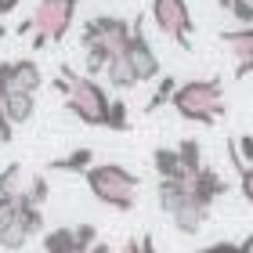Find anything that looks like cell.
Segmentation results:
<instances>
[{
	"instance_id": "836d02e7",
	"label": "cell",
	"mask_w": 253,
	"mask_h": 253,
	"mask_svg": "<svg viewBox=\"0 0 253 253\" xmlns=\"http://www.w3.org/2000/svg\"><path fill=\"white\" fill-rule=\"evenodd\" d=\"M7 37V26H4V22H0V40H4Z\"/></svg>"
},
{
	"instance_id": "2e32d148",
	"label": "cell",
	"mask_w": 253,
	"mask_h": 253,
	"mask_svg": "<svg viewBox=\"0 0 253 253\" xmlns=\"http://www.w3.org/2000/svg\"><path fill=\"white\" fill-rule=\"evenodd\" d=\"M43 253H80L73 224H58L51 232H43Z\"/></svg>"
},
{
	"instance_id": "f546056e",
	"label": "cell",
	"mask_w": 253,
	"mask_h": 253,
	"mask_svg": "<svg viewBox=\"0 0 253 253\" xmlns=\"http://www.w3.org/2000/svg\"><path fill=\"white\" fill-rule=\"evenodd\" d=\"M11 221H15V199H11V195H0V232H4Z\"/></svg>"
},
{
	"instance_id": "d6986e66",
	"label": "cell",
	"mask_w": 253,
	"mask_h": 253,
	"mask_svg": "<svg viewBox=\"0 0 253 253\" xmlns=\"http://www.w3.org/2000/svg\"><path fill=\"white\" fill-rule=\"evenodd\" d=\"M29 239H33V232H29L26 224H22V217H18V206H15V221H11V224L4 228V232H0V246L15 253V250H22V246H26Z\"/></svg>"
},
{
	"instance_id": "1f68e13d",
	"label": "cell",
	"mask_w": 253,
	"mask_h": 253,
	"mask_svg": "<svg viewBox=\"0 0 253 253\" xmlns=\"http://www.w3.org/2000/svg\"><path fill=\"white\" fill-rule=\"evenodd\" d=\"M22 4V0H0V18H4V15H11V11H15Z\"/></svg>"
},
{
	"instance_id": "9a60e30c",
	"label": "cell",
	"mask_w": 253,
	"mask_h": 253,
	"mask_svg": "<svg viewBox=\"0 0 253 253\" xmlns=\"http://www.w3.org/2000/svg\"><path fill=\"white\" fill-rule=\"evenodd\" d=\"M105 80H109V87H116V90H134V87H137V76H134L130 62H126V54L109 58V65H105Z\"/></svg>"
},
{
	"instance_id": "f1b7e54d",
	"label": "cell",
	"mask_w": 253,
	"mask_h": 253,
	"mask_svg": "<svg viewBox=\"0 0 253 253\" xmlns=\"http://www.w3.org/2000/svg\"><path fill=\"white\" fill-rule=\"evenodd\" d=\"M232 141H235L239 159H243V163H253V134H239V137H232Z\"/></svg>"
},
{
	"instance_id": "d6a6232c",
	"label": "cell",
	"mask_w": 253,
	"mask_h": 253,
	"mask_svg": "<svg viewBox=\"0 0 253 253\" xmlns=\"http://www.w3.org/2000/svg\"><path fill=\"white\" fill-rule=\"evenodd\" d=\"M87 253H116V250H112L109 243H101V239H98V243H94V246H90Z\"/></svg>"
},
{
	"instance_id": "7a4b0ae2",
	"label": "cell",
	"mask_w": 253,
	"mask_h": 253,
	"mask_svg": "<svg viewBox=\"0 0 253 253\" xmlns=\"http://www.w3.org/2000/svg\"><path fill=\"white\" fill-rule=\"evenodd\" d=\"M84 181L90 195L109 206V210H120V213H130L137 206V188H141V177L134 170H126L120 163H94L84 170Z\"/></svg>"
},
{
	"instance_id": "44dd1931",
	"label": "cell",
	"mask_w": 253,
	"mask_h": 253,
	"mask_svg": "<svg viewBox=\"0 0 253 253\" xmlns=\"http://www.w3.org/2000/svg\"><path fill=\"white\" fill-rule=\"evenodd\" d=\"M26 188V170H22V163H7L4 170H0V195H15Z\"/></svg>"
},
{
	"instance_id": "4fadbf2b",
	"label": "cell",
	"mask_w": 253,
	"mask_h": 253,
	"mask_svg": "<svg viewBox=\"0 0 253 253\" xmlns=\"http://www.w3.org/2000/svg\"><path fill=\"white\" fill-rule=\"evenodd\" d=\"M152 167H156L159 181H188V170H185V163H181L177 148H156L152 152Z\"/></svg>"
},
{
	"instance_id": "484cf974",
	"label": "cell",
	"mask_w": 253,
	"mask_h": 253,
	"mask_svg": "<svg viewBox=\"0 0 253 253\" xmlns=\"http://www.w3.org/2000/svg\"><path fill=\"white\" fill-rule=\"evenodd\" d=\"M224 11H232L235 22H243V26H253V4L250 0H217Z\"/></svg>"
},
{
	"instance_id": "603a6c76",
	"label": "cell",
	"mask_w": 253,
	"mask_h": 253,
	"mask_svg": "<svg viewBox=\"0 0 253 253\" xmlns=\"http://www.w3.org/2000/svg\"><path fill=\"white\" fill-rule=\"evenodd\" d=\"M47 192H51V185H47V177H43V174L26 177V188H22V195H26L33 206H40V210H43V203H47Z\"/></svg>"
},
{
	"instance_id": "d4e9b609",
	"label": "cell",
	"mask_w": 253,
	"mask_h": 253,
	"mask_svg": "<svg viewBox=\"0 0 253 253\" xmlns=\"http://www.w3.org/2000/svg\"><path fill=\"white\" fill-rule=\"evenodd\" d=\"M195 253H253V232L243 239V243H228V239H221V243H210Z\"/></svg>"
},
{
	"instance_id": "4dcf8cb0",
	"label": "cell",
	"mask_w": 253,
	"mask_h": 253,
	"mask_svg": "<svg viewBox=\"0 0 253 253\" xmlns=\"http://www.w3.org/2000/svg\"><path fill=\"white\" fill-rule=\"evenodd\" d=\"M11 141H15V126L7 123L4 112H0V145H11Z\"/></svg>"
},
{
	"instance_id": "ac0fdd59",
	"label": "cell",
	"mask_w": 253,
	"mask_h": 253,
	"mask_svg": "<svg viewBox=\"0 0 253 253\" xmlns=\"http://www.w3.org/2000/svg\"><path fill=\"white\" fill-rule=\"evenodd\" d=\"M224 148H228V159H232V167H235V174H239V192L246 195V203H250V210H253V163H243V159H239L232 137L224 141Z\"/></svg>"
},
{
	"instance_id": "7c38bea8",
	"label": "cell",
	"mask_w": 253,
	"mask_h": 253,
	"mask_svg": "<svg viewBox=\"0 0 253 253\" xmlns=\"http://www.w3.org/2000/svg\"><path fill=\"white\" fill-rule=\"evenodd\" d=\"M170 221H174V228H177L181 235H199V232H203V224L210 221V210H203L199 203L185 199L174 213H170Z\"/></svg>"
},
{
	"instance_id": "277c9868",
	"label": "cell",
	"mask_w": 253,
	"mask_h": 253,
	"mask_svg": "<svg viewBox=\"0 0 253 253\" xmlns=\"http://www.w3.org/2000/svg\"><path fill=\"white\" fill-rule=\"evenodd\" d=\"M58 76L65 80V109L73 112L80 123L101 126V130H105V123H109V105H112V98L105 94V87H101L94 76L73 73V65H62Z\"/></svg>"
},
{
	"instance_id": "4316f807",
	"label": "cell",
	"mask_w": 253,
	"mask_h": 253,
	"mask_svg": "<svg viewBox=\"0 0 253 253\" xmlns=\"http://www.w3.org/2000/svg\"><path fill=\"white\" fill-rule=\"evenodd\" d=\"M116 253H159V250H156V239L152 235H141V239H126Z\"/></svg>"
},
{
	"instance_id": "30bf717a",
	"label": "cell",
	"mask_w": 253,
	"mask_h": 253,
	"mask_svg": "<svg viewBox=\"0 0 253 253\" xmlns=\"http://www.w3.org/2000/svg\"><path fill=\"white\" fill-rule=\"evenodd\" d=\"M221 43H228V51L235 54V76L246 80L253 73V26H239V29H224Z\"/></svg>"
},
{
	"instance_id": "3957f363",
	"label": "cell",
	"mask_w": 253,
	"mask_h": 253,
	"mask_svg": "<svg viewBox=\"0 0 253 253\" xmlns=\"http://www.w3.org/2000/svg\"><path fill=\"white\" fill-rule=\"evenodd\" d=\"M170 109L181 120L199 123V126H213L224 116V87L221 80H185L174 87L170 94Z\"/></svg>"
},
{
	"instance_id": "ba28073f",
	"label": "cell",
	"mask_w": 253,
	"mask_h": 253,
	"mask_svg": "<svg viewBox=\"0 0 253 253\" xmlns=\"http://www.w3.org/2000/svg\"><path fill=\"white\" fill-rule=\"evenodd\" d=\"M43 87V73L33 58H15V62H0V98L11 90L22 94H37Z\"/></svg>"
},
{
	"instance_id": "8fae6325",
	"label": "cell",
	"mask_w": 253,
	"mask_h": 253,
	"mask_svg": "<svg viewBox=\"0 0 253 253\" xmlns=\"http://www.w3.org/2000/svg\"><path fill=\"white\" fill-rule=\"evenodd\" d=\"M0 112L7 116L11 126H22L33 120V112H37V94H22V90H11V94L0 98Z\"/></svg>"
},
{
	"instance_id": "ffe728a7",
	"label": "cell",
	"mask_w": 253,
	"mask_h": 253,
	"mask_svg": "<svg viewBox=\"0 0 253 253\" xmlns=\"http://www.w3.org/2000/svg\"><path fill=\"white\" fill-rule=\"evenodd\" d=\"M174 148H177L181 163H185V170H188V177L195 174V170H203V167H206V163H203V145L195 141V137H181Z\"/></svg>"
},
{
	"instance_id": "52a82bcc",
	"label": "cell",
	"mask_w": 253,
	"mask_h": 253,
	"mask_svg": "<svg viewBox=\"0 0 253 253\" xmlns=\"http://www.w3.org/2000/svg\"><path fill=\"white\" fill-rule=\"evenodd\" d=\"M126 62H130L137 84H148V80L159 76V54L152 51V43L145 37V18H134L130 22V40H126Z\"/></svg>"
},
{
	"instance_id": "9c48e42d",
	"label": "cell",
	"mask_w": 253,
	"mask_h": 253,
	"mask_svg": "<svg viewBox=\"0 0 253 253\" xmlns=\"http://www.w3.org/2000/svg\"><path fill=\"white\" fill-rule=\"evenodd\" d=\"M185 188H188V199H192V203H199L203 210H213V203L221 199V195L232 192V181L221 177V174L210 170V167H203V170H195V174L185 181Z\"/></svg>"
},
{
	"instance_id": "83f0119b",
	"label": "cell",
	"mask_w": 253,
	"mask_h": 253,
	"mask_svg": "<svg viewBox=\"0 0 253 253\" xmlns=\"http://www.w3.org/2000/svg\"><path fill=\"white\" fill-rule=\"evenodd\" d=\"M73 232H76V246H80V253H87L90 246L98 243V228H94V224H73Z\"/></svg>"
},
{
	"instance_id": "7402d4cb",
	"label": "cell",
	"mask_w": 253,
	"mask_h": 253,
	"mask_svg": "<svg viewBox=\"0 0 253 253\" xmlns=\"http://www.w3.org/2000/svg\"><path fill=\"white\" fill-rule=\"evenodd\" d=\"M174 87H177V80H174V76H159V84H156V90H152V98L145 101V112H156V109L170 105V94H174Z\"/></svg>"
},
{
	"instance_id": "6da1fadb",
	"label": "cell",
	"mask_w": 253,
	"mask_h": 253,
	"mask_svg": "<svg viewBox=\"0 0 253 253\" xmlns=\"http://www.w3.org/2000/svg\"><path fill=\"white\" fill-rule=\"evenodd\" d=\"M126 40H130V22L120 15H94L90 22H84V33H80V47H84V65L87 76L105 73L109 58L126 51Z\"/></svg>"
},
{
	"instance_id": "8992f818",
	"label": "cell",
	"mask_w": 253,
	"mask_h": 253,
	"mask_svg": "<svg viewBox=\"0 0 253 253\" xmlns=\"http://www.w3.org/2000/svg\"><path fill=\"white\" fill-rule=\"evenodd\" d=\"M152 26L170 37L181 51H192V11L188 0H152Z\"/></svg>"
},
{
	"instance_id": "5bb4252c",
	"label": "cell",
	"mask_w": 253,
	"mask_h": 253,
	"mask_svg": "<svg viewBox=\"0 0 253 253\" xmlns=\"http://www.w3.org/2000/svg\"><path fill=\"white\" fill-rule=\"evenodd\" d=\"M87 167H94V148H73V152H65L58 159H51L47 170H54V174H84Z\"/></svg>"
},
{
	"instance_id": "5b68a950",
	"label": "cell",
	"mask_w": 253,
	"mask_h": 253,
	"mask_svg": "<svg viewBox=\"0 0 253 253\" xmlns=\"http://www.w3.org/2000/svg\"><path fill=\"white\" fill-rule=\"evenodd\" d=\"M76 7H80V0H37L33 15L18 26V33L22 37L33 33V51L62 43L69 37V29H73V22H76Z\"/></svg>"
},
{
	"instance_id": "cb8c5ba5",
	"label": "cell",
	"mask_w": 253,
	"mask_h": 253,
	"mask_svg": "<svg viewBox=\"0 0 253 253\" xmlns=\"http://www.w3.org/2000/svg\"><path fill=\"white\" fill-rule=\"evenodd\" d=\"M105 130H116V134L130 130V109H126V101L112 98V105H109V123H105Z\"/></svg>"
},
{
	"instance_id": "e0dca14e",
	"label": "cell",
	"mask_w": 253,
	"mask_h": 253,
	"mask_svg": "<svg viewBox=\"0 0 253 253\" xmlns=\"http://www.w3.org/2000/svg\"><path fill=\"white\" fill-rule=\"evenodd\" d=\"M156 199H159V210H163L167 217L177 210L181 203L188 199V188H185V181H159V188H156Z\"/></svg>"
}]
</instances>
